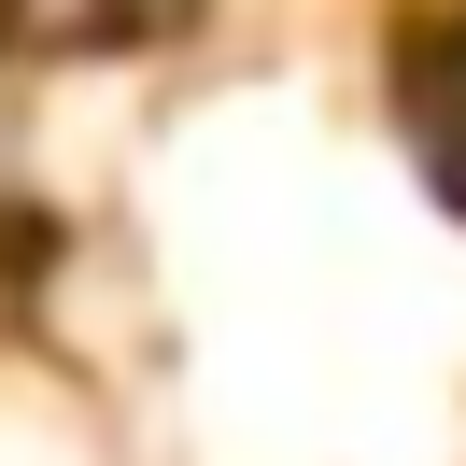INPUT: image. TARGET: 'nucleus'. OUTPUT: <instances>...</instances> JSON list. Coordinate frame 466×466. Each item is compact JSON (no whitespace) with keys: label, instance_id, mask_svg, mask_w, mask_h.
I'll return each instance as SVG.
<instances>
[{"label":"nucleus","instance_id":"f257e3e1","mask_svg":"<svg viewBox=\"0 0 466 466\" xmlns=\"http://www.w3.org/2000/svg\"><path fill=\"white\" fill-rule=\"evenodd\" d=\"M410 127H424V156L452 170V198H466V15H452V29H410Z\"/></svg>","mask_w":466,"mask_h":466}]
</instances>
